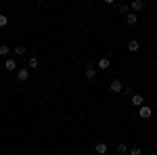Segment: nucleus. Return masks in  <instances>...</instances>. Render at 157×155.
<instances>
[{
	"label": "nucleus",
	"mask_w": 157,
	"mask_h": 155,
	"mask_svg": "<svg viewBox=\"0 0 157 155\" xmlns=\"http://www.w3.org/2000/svg\"><path fill=\"white\" fill-rule=\"evenodd\" d=\"M130 103H132L134 107H143V105H145V99H143V95H132V99H130Z\"/></svg>",
	"instance_id": "nucleus-1"
},
{
	"label": "nucleus",
	"mask_w": 157,
	"mask_h": 155,
	"mask_svg": "<svg viewBox=\"0 0 157 155\" xmlns=\"http://www.w3.org/2000/svg\"><path fill=\"white\" fill-rule=\"evenodd\" d=\"M17 78H19L21 82H27V80H29V69H27V67H21V69H17Z\"/></svg>",
	"instance_id": "nucleus-2"
},
{
	"label": "nucleus",
	"mask_w": 157,
	"mask_h": 155,
	"mask_svg": "<svg viewBox=\"0 0 157 155\" xmlns=\"http://www.w3.org/2000/svg\"><path fill=\"white\" fill-rule=\"evenodd\" d=\"M4 67H6V72H15V69H17V61L15 59H6Z\"/></svg>",
	"instance_id": "nucleus-3"
},
{
	"label": "nucleus",
	"mask_w": 157,
	"mask_h": 155,
	"mask_svg": "<svg viewBox=\"0 0 157 155\" xmlns=\"http://www.w3.org/2000/svg\"><path fill=\"white\" fill-rule=\"evenodd\" d=\"M111 67V61L107 57H103V59H98V69H109Z\"/></svg>",
	"instance_id": "nucleus-4"
},
{
	"label": "nucleus",
	"mask_w": 157,
	"mask_h": 155,
	"mask_svg": "<svg viewBox=\"0 0 157 155\" xmlns=\"http://www.w3.org/2000/svg\"><path fill=\"white\" fill-rule=\"evenodd\" d=\"M111 90H113V92H121V90H124V84H121L120 80H113V82H111Z\"/></svg>",
	"instance_id": "nucleus-5"
},
{
	"label": "nucleus",
	"mask_w": 157,
	"mask_h": 155,
	"mask_svg": "<svg viewBox=\"0 0 157 155\" xmlns=\"http://www.w3.org/2000/svg\"><path fill=\"white\" fill-rule=\"evenodd\" d=\"M138 48H140V42H138V40H130V42H128V50H130V52H136Z\"/></svg>",
	"instance_id": "nucleus-6"
},
{
	"label": "nucleus",
	"mask_w": 157,
	"mask_h": 155,
	"mask_svg": "<svg viewBox=\"0 0 157 155\" xmlns=\"http://www.w3.org/2000/svg\"><path fill=\"white\" fill-rule=\"evenodd\" d=\"M151 113H153V111H151V107H147V105H143V107H140V118H143V119L151 118Z\"/></svg>",
	"instance_id": "nucleus-7"
},
{
	"label": "nucleus",
	"mask_w": 157,
	"mask_h": 155,
	"mask_svg": "<svg viewBox=\"0 0 157 155\" xmlns=\"http://www.w3.org/2000/svg\"><path fill=\"white\" fill-rule=\"evenodd\" d=\"M143 6H145V2H143V0H134L132 4H130V9H132V13L140 11V9H143Z\"/></svg>",
	"instance_id": "nucleus-8"
},
{
	"label": "nucleus",
	"mask_w": 157,
	"mask_h": 155,
	"mask_svg": "<svg viewBox=\"0 0 157 155\" xmlns=\"http://www.w3.org/2000/svg\"><path fill=\"white\" fill-rule=\"evenodd\" d=\"M136 21H138V15H136V13H130V15H126V23H128V25H134Z\"/></svg>",
	"instance_id": "nucleus-9"
},
{
	"label": "nucleus",
	"mask_w": 157,
	"mask_h": 155,
	"mask_svg": "<svg viewBox=\"0 0 157 155\" xmlns=\"http://www.w3.org/2000/svg\"><path fill=\"white\" fill-rule=\"evenodd\" d=\"M94 151H97L98 155H105V153H107V145H105V143H98L97 147H94Z\"/></svg>",
	"instance_id": "nucleus-10"
},
{
	"label": "nucleus",
	"mask_w": 157,
	"mask_h": 155,
	"mask_svg": "<svg viewBox=\"0 0 157 155\" xmlns=\"http://www.w3.org/2000/svg\"><path fill=\"white\" fill-rule=\"evenodd\" d=\"M86 78H88V80H94V78H97V69L88 65V69H86Z\"/></svg>",
	"instance_id": "nucleus-11"
},
{
	"label": "nucleus",
	"mask_w": 157,
	"mask_h": 155,
	"mask_svg": "<svg viewBox=\"0 0 157 155\" xmlns=\"http://www.w3.org/2000/svg\"><path fill=\"white\" fill-rule=\"evenodd\" d=\"M11 50L13 48H9V44H2V46H0V57H9Z\"/></svg>",
	"instance_id": "nucleus-12"
},
{
	"label": "nucleus",
	"mask_w": 157,
	"mask_h": 155,
	"mask_svg": "<svg viewBox=\"0 0 157 155\" xmlns=\"http://www.w3.org/2000/svg\"><path fill=\"white\" fill-rule=\"evenodd\" d=\"M13 52H15V57H23V55H25V48L23 46H17V48H13Z\"/></svg>",
	"instance_id": "nucleus-13"
},
{
	"label": "nucleus",
	"mask_w": 157,
	"mask_h": 155,
	"mask_svg": "<svg viewBox=\"0 0 157 155\" xmlns=\"http://www.w3.org/2000/svg\"><path fill=\"white\" fill-rule=\"evenodd\" d=\"M120 13H121V15H130V4H121Z\"/></svg>",
	"instance_id": "nucleus-14"
},
{
	"label": "nucleus",
	"mask_w": 157,
	"mask_h": 155,
	"mask_svg": "<svg viewBox=\"0 0 157 155\" xmlns=\"http://www.w3.org/2000/svg\"><path fill=\"white\" fill-rule=\"evenodd\" d=\"M38 63H40L38 57H29V63H27V65H29V67H38Z\"/></svg>",
	"instance_id": "nucleus-15"
},
{
	"label": "nucleus",
	"mask_w": 157,
	"mask_h": 155,
	"mask_svg": "<svg viewBox=\"0 0 157 155\" xmlns=\"http://www.w3.org/2000/svg\"><path fill=\"white\" fill-rule=\"evenodd\" d=\"M6 23H9V17L6 15H0V27H6Z\"/></svg>",
	"instance_id": "nucleus-16"
},
{
	"label": "nucleus",
	"mask_w": 157,
	"mask_h": 155,
	"mask_svg": "<svg viewBox=\"0 0 157 155\" xmlns=\"http://www.w3.org/2000/svg\"><path fill=\"white\" fill-rule=\"evenodd\" d=\"M117 151H120L121 155H126V153H128V151H130V149H128L126 145H117Z\"/></svg>",
	"instance_id": "nucleus-17"
},
{
	"label": "nucleus",
	"mask_w": 157,
	"mask_h": 155,
	"mask_svg": "<svg viewBox=\"0 0 157 155\" xmlns=\"http://www.w3.org/2000/svg\"><path fill=\"white\" fill-rule=\"evenodd\" d=\"M128 155H140V147H132V149L128 151Z\"/></svg>",
	"instance_id": "nucleus-18"
}]
</instances>
